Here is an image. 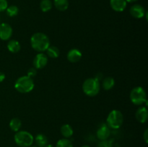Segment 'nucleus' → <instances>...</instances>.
<instances>
[{"instance_id":"obj_6","label":"nucleus","mask_w":148,"mask_h":147,"mask_svg":"<svg viewBox=\"0 0 148 147\" xmlns=\"http://www.w3.org/2000/svg\"><path fill=\"white\" fill-rule=\"evenodd\" d=\"M130 99L135 105H142L147 102L146 92L141 86H136L130 92Z\"/></svg>"},{"instance_id":"obj_22","label":"nucleus","mask_w":148,"mask_h":147,"mask_svg":"<svg viewBox=\"0 0 148 147\" xmlns=\"http://www.w3.org/2000/svg\"><path fill=\"white\" fill-rule=\"evenodd\" d=\"M6 12L7 14L10 17H15L19 13V9L17 6L15 5H11L10 7H8L6 10Z\"/></svg>"},{"instance_id":"obj_10","label":"nucleus","mask_w":148,"mask_h":147,"mask_svg":"<svg viewBox=\"0 0 148 147\" xmlns=\"http://www.w3.org/2000/svg\"><path fill=\"white\" fill-rule=\"evenodd\" d=\"M110 135H111V130L107 124H103L97 130L96 135L98 139L101 141L108 139Z\"/></svg>"},{"instance_id":"obj_27","label":"nucleus","mask_w":148,"mask_h":147,"mask_svg":"<svg viewBox=\"0 0 148 147\" xmlns=\"http://www.w3.org/2000/svg\"><path fill=\"white\" fill-rule=\"evenodd\" d=\"M143 138H144V140L145 141L146 144H147L148 142V130L147 129H146L145 131L144 135H143Z\"/></svg>"},{"instance_id":"obj_12","label":"nucleus","mask_w":148,"mask_h":147,"mask_svg":"<svg viewBox=\"0 0 148 147\" xmlns=\"http://www.w3.org/2000/svg\"><path fill=\"white\" fill-rule=\"evenodd\" d=\"M82 53L77 48H72L69 50L67 53V60L71 63H77L82 58Z\"/></svg>"},{"instance_id":"obj_8","label":"nucleus","mask_w":148,"mask_h":147,"mask_svg":"<svg viewBox=\"0 0 148 147\" xmlns=\"http://www.w3.org/2000/svg\"><path fill=\"white\" fill-rule=\"evenodd\" d=\"M12 35V28L8 23L0 24V39L2 40H8Z\"/></svg>"},{"instance_id":"obj_17","label":"nucleus","mask_w":148,"mask_h":147,"mask_svg":"<svg viewBox=\"0 0 148 147\" xmlns=\"http://www.w3.org/2000/svg\"><path fill=\"white\" fill-rule=\"evenodd\" d=\"M114 84H115V80H114V78L111 77V76L106 77L103 80L102 82L103 88L105 90H110V89H111L114 86Z\"/></svg>"},{"instance_id":"obj_29","label":"nucleus","mask_w":148,"mask_h":147,"mask_svg":"<svg viewBox=\"0 0 148 147\" xmlns=\"http://www.w3.org/2000/svg\"><path fill=\"white\" fill-rule=\"evenodd\" d=\"M137 0H126V1L127 2H129V3H132V2H134V1H137Z\"/></svg>"},{"instance_id":"obj_2","label":"nucleus","mask_w":148,"mask_h":147,"mask_svg":"<svg viewBox=\"0 0 148 147\" xmlns=\"http://www.w3.org/2000/svg\"><path fill=\"white\" fill-rule=\"evenodd\" d=\"M35 84L33 79L27 75L19 77L14 83V88L20 93H29L34 89Z\"/></svg>"},{"instance_id":"obj_11","label":"nucleus","mask_w":148,"mask_h":147,"mask_svg":"<svg viewBox=\"0 0 148 147\" xmlns=\"http://www.w3.org/2000/svg\"><path fill=\"white\" fill-rule=\"evenodd\" d=\"M110 5L113 10L121 12L126 9L127 2L126 0H110Z\"/></svg>"},{"instance_id":"obj_4","label":"nucleus","mask_w":148,"mask_h":147,"mask_svg":"<svg viewBox=\"0 0 148 147\" xmlns=\"http://www.w3.org/2000/svg\"><path fill=\"white\" fill-rule=\"evenodd\" d=\"M14 142L20 147H29L33 145L34 137L30 133L26 131H19L14 136Z\"/></svg>"},{"instance_id":"obj_7","label":"nucleus","mask_w":148,"mask_h":147,"mask_svg":"<svg viewBox=\"0 0 148 147\" xmlns=\"http://www.w3.org/2000/svg\"><path fill=\"white\" fill-rule=\"evenodd\" d=\"M48 63V56L43 53H38L33 59V67L36 69H41Z\"/></svg>"},{"instance_id":"obj_32","label":"nucleus","mask_w":148,"mask_h":147,"mask_svg":"<svg viewBox=\"0 0 148 147\" xmlns=\"http://www.w3.org/2000/svg\"><path fill=\"white\" fill-rule=\"evenodd\" d=\"M29 147H38V146H30Z\"/></svg>"},{"instance_id":"obj_20","label":"nucleus","mask_w":148,"mask_h":147,"mask_svg":"<svg viewBox=\"0 0 148 147\" xmlns=\"http://www.w3.org/2000/svg\"><path fill=\"white\" fill-rule=\"evenodd\" d=\"M46 51H47L48 56L51 58V59H56L60 55V50L56 46H50L47 48Z\"/></svg>"},{"instance_id":"obj_21","label":"nucleus","mask_w":148,"mask_h":147,"mask_svg":"<svg viewBox=\"0 0 148 147\" xmlns=\"http://www.w3.org/2000/svg\"><path fill=\"white\" fill-rule=\"evenodd\" d=\"M53 7V3L51 0H41L40 3V8L43 12L50 11Z\"/></svg>"},{"instance_id":"obj_28","label":"nucleus","mask_w":148,"mask_h":147,"mask_svg":"<svg viewBox=\"0 0 148 147\" xmlns=\"http://www.w3.org/2000/svg\"><path fill=\"white\" fill-rule=\"evenodd\" d=\"M5 74L3 72L0 71V82H2L5 79Z\"/></svg>"},{"instance_id":"obj_24","label":"nucleus","mask_w":148,"mask_h":147,"mask_svg":"<svg viewBox=\"0 0 148 147\" xmlns=\"http://www.w3.org/2000/svg\"><path fill=\"white\" fill-rule=\"evenodd\" d=\"M98 147H113V139L101 141V142L98 144Z\"/></svg>"},{"instance_id":"obj_26","label":"nucleus","mask_w":148,"mask_h":147,"mask_svg":"<svg viewBox=\"0 0 148 147\" xmlns=\"http://www.w3.org/2000/svg\"><path fill=\"white\" fill-rule=\"evenodd\" d=\"M8 7V2L7 0H0V12H4Z\"/></svg>"},{"instance_id":"obj_1","label":"nucleus","mask_w":148,"mask_h":147,"mask_svg":"<svg viewBox=\"0 0 148 147\" xmlns=\"http://www.w3.org/2000/svg\"><path fill=\"white\" fill-rule=\"evenodd\" d=\"M30 45L36 51L43 53L50 46V40L44 33H36L30 37Z\"/></svg>"},{"instance_id":"obj_19","label":"nucleus","mask_w":148,"mask_h":147,"mask_svg":"<svg viewBox=\"0 0 148 147\" xmlns=\"http://www.w3.org/2000/svg\"><path fill=\"white\" fill-rule=\"evenodd\" d=\"M22 127V122L19 118H14L10 120V128L14 132H17L20 130Z\"/></svg>"},{"instance_id":"obj_23","label":"nucleus","mask_w":148,"mask_h":147,"mask_svg":"<svg viewBox=\"0 0 148 147\" xmlns=\"http://www.w3.org/2000/svg\"><path fill=\"white\" fill-rule=\"evenodd\" d=\"M56 147H73V144L68 138H62L57 141Z\"/></svg>"},{"instance_id":"obj_16","label":"nucleus","mask_w":148,"mask_h":147,"mask_svg":"<svg viewBox=\"0 0 148 147\" xmlns=\"http://www.w3.org/2000/svg\"><path fill=\"white\" fill-rule=\"evenodd\" d=\"M73 128L69 124H64L61 127V133L64 138H69L73 135Z\"/></svg>"},{"instance_id":"obj_9","label":"nucleus","mask_w":148,"mask_h":147,"mask_svg":"<svg viewBox=\"0 0 148 147\" xmlns=\"http://www.w3.org/2000/svg\"><path fill=\"white\" fill-rule=\"evenodd\" d=\"M130 12L133 17L137 19L143 18L145 15L146 11L144 7L140 4H134L131 7Z\"/></svg>"},{"instance_id":"obj_18","label":"nucleus","mask_w":148,"mask_h":147,"mask_svg":"<svg viewBox=\"0 0 148 147\" xmlns=\"http://www.w3.org/2000/svg\"><path fill=\"white\" fill-rule=\"evenodd\" d=\"M36 146L38 147H44L45 146L48 144V138L43 134H38L35 138Z\"/></svg>"},{"instance_id":"obj_30","label":"nucleus","mask_w":148,"mask_h":147,"mask_svg":"<svg viewBox=\"0 0 148 147\" xmlns=\"http://www.w3.org/2000/svg\"><path fill=\"white\" fill-rule=\"evenodd\" d=\"M44 147H54V146H53L52 145V144H47V145L45 146Z\"/></svg>"},{"instance_id":"obj_14","label":"nucleus","mask_w":148,"mask_h":147,"mask_svg":"<svg viewBox=\"0 0 148 147\" xmlns=\"http://www.w3.org/2000/svg\"><path fill=\"white\" fill-rule=\"evenodd\" d=\"M7 49L11 53H18L21 49V46L20 43L16 40H10L7 43Z\"/></svg>"},{"instance_id":"obj_5","label":"nucleus","mask_w":148,"mask_h":147,"mask_svg":"<svg viewBox=\"0 0 148 147\" xmlns=\"http://www.w3.org/2000/svg\"><path fill=\"white\" fill-rule=\"evenodd\" d=\"M107 125L110 128L118 129L122 125L124 122V116L121 111L118 110H114L111 111L107 117Z\"/></svg>"},{"instance_id":"obj_25","label":"nucleus","mask_w":148,"mask_h":147,"mask_svg":"<svg viewBox=\"0 0 148 147\" xmlns=\"http://www.w3.org/2000/svg\"><path fill=\"white\" fill-rule=\"evenodd\" d=\"M36 74H37V69H36V68L32 67L27 70V76H29V77H30L33 79V77H35V76H36Z\"/></svg>"},{"instance_id":"obj_15","label":"nucleus","mask_w":148,"mask_h":147,"mask_svg":"<svg viewBox=\"0 0 148 147\" xmlns=\"http://www.w3.org/2000/svg\"><path fill=\"white\" fill-rule=\"evenodd\" d=\"M53 4L56 10L64 12L67 10L69 7V1L68 0H53Z\"/></svg>"},{"instance_id":"obj_13","label":"nucleus","mask_w":148,"mask_h":147,"mask_svg":"<svg viewBox=\"0 0 148 147\" xmlns=\"http://www.w3.org/2000/svg\"><path fill=\"white\" fill-rule=\"evenodd\" d=\"M147 117L148 112L146 107H141L136 111L135 118L138 122H141V123H145L147 121Z\"/></svg>"},{"instance_id":"obj_31","label":"nucleus","mask_w":148,"mask_h":147,"mask_svg":"<svg viewBox=\"0 0 148 147\" xmlns=\"http://www.w3.org/2000/svg\"><path fill=\"white\" fill-rule=\"evenodd\" d=\"M81 147H90V146H88V145H83L82 146H81Z\"/></svg>"},{"instance_id":"obj_3","label":"nucleus","mask_w":148,"mask_h":147,"mask_svg":"<svg viewBox=\"0 0 148 147\" xmlns=\"http://www.w3.org/2000/svg\"><path fill=\"white\" fill-rule=\"evenodd\" d=\"M101 89V83L96 78H88L82 84V91L89 97L98 95Z\"/></svg>"}]
</instances>
